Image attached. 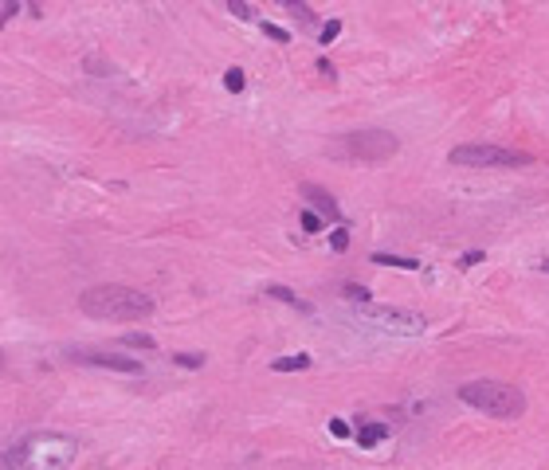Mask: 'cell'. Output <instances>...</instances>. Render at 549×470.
Returning a JSON list of instances; mask_svg holds the SVG:
<instances>
[{"label": "cell", "instance_id": "cell-16", "mask_svg": "<svg viewBox=\"0 0 549 470\" xmlns=\"http://www.w3.org/2000/svg\"><path fill=\"white\" fill-rule=\"evenodd\" d=\"M244 71H240V67H228V71H224V86H228V90H244Z\"/></svg>", "mask_w": 549, "mask_h": 470}, {"label": "cell", "instance_id": "cell-2", "mask_svg": "<svg viewBox=\"0 0 549 470\" xmlns=\"http://www.w3.org/2000/svg\"><path fill=\"white\" fill-rule=\"evenodd\" d=\"M459 400L467 408L483 411V415H494V420H518L526 411V396L514 384H502V380H471V384L459 388Z\"/></svg>", "mask_w": 549, "mask_h": 470}, {"label": "cell", "instance_id": "cell-22", "mask_svg": "<svg viewBox=\"0 0 549 470\" xmlns=\"http://www.w3.org/2000/svg\"><path fill=\"white\" fill-rule=\"evenodd\" d=\"M318 228H322L318 212H310V208H306V212H302V231H318Z\"/></svg>", "mask_w": 549, "mask_h": 470}, {"label": "cell", "instance_id": "cell-26", "mask_svg": "<svg viewBox=\"0 0 549 470\" xmlns=\"http://www.w3.org/2000/svg\"><path fill=\"white\" fill-rule=\"evenodd\" d=\"M318 71L326 75V79H334V67H329V59H318Z\"/></svg>", "mask_w": 549, "mask_h": 470}, {"label": "cell", "instance_id": "cell-10", "mask_svg": "<svg viewBox=\"0 0 549 470\" xmlns=\"http://www.w3.org/2000/svg\"><path fill=\"white\" fill-rule=\"evenodd\" d=\"M310 357L306 353H291V357H279V361H271V369L275 373H302V369H310Z\"/></svg>", "mask_w": 549, "mask_h": 470}, {"label": "cell", "instance_id": "cell-15", "mask_svg": "<svg viewBox=\"0 0 549 470\" xmlns=\"http://www.w3.org/2000/svg\"><path fill=\"white\" fill-rule=\"evenodd\" d=\"M122 345H130V349H153L157 341L149 337V333H126V337H122Z\"/></svg>", "mask_w": 549, "mask_h": 470}, {"label": "cell", "instance_id": "cell-8", "mask_svg": "<svg viewBox=\"0 0 549 470\" xmlns=\"http://www.w3.org/2000/svg\"><path fill=\"white\" fill-rule=\"evenodd\" d=\"M298 193H302V200H310V204H314L318 212H322V216L342 219V208H338V200H334V196H329L326 188H322V184H302Z\"/></svg>", "mask_w": 549, "mask_h": 470}, {"label": "cell", "instance_id": "cell-23", "mask_svg": "<svg viewBox=\"0 0 549 470\" xmlns=\"http://www.w3.org/2000/svg\"><path fill=\"white\" fill-rule=\"evenodd\" d=\"M228 8H232L240 20H251V8H247V0H228Z\"/></svg>", "mask_w": 549, "mask_h": 470}, {"label": "cell", "instance_id": "cell-14", "mask_svg": "<svg viewBox=\"0 0 549 470\" xmlns=\"http://www.w3.org/2000/svg\"><path fill=\"white\" fill-rule=\"evenodd\" d=\"M275 4H282V8H291V12L298 16V20H302V24H314V12L306 8L302 0H275Z\"/></svg>", "mask_w": 549, "mask_h": 470}, {"label": "cell", "instance_id": "cell-17", "mask_svg": "<svg viewBox=\"0 0 549 470\" xmlns=\"http://www.w3.org/2000/svg\"><path fill=\"white\" fill-rule=\"evenodd\" d=\"M16 12H20V0H4V4H0V28L8 24Z\"/></svg>", "mask_w": 549, "mask_h": 470}, {"label": "cell", "instance_id": "cell-6", "mask_svg": "<svg viewBox=\"0 0 549 470\" xmlns=\"http://www.w3.org/2000/svg\"><path fill=\"white\" fill-rule=\"evenodd\" d=\"M361 317H365L369 326L385 329V333H396V337H420L424 333V317L412 310H392V306H369L361 302Z\"/></svg>", "mask_w": 549, "mask_h": 470}, {"label": "cell", "instance_id": "cell-25", "mask_svg": "<svg viewBox=\"0 0 549 470\" xmlns=\"http://www.w3.org/2000/svg\"><path fill=\"white\" fill-rule=\"evenodd\" d=\"M479 259H483V251H467V255H463V259H459V266H475V263H479Z\"/></svg>", "mask_w": 549, "mask_h": 470}, {"label": "cell", "instance_id": "cell-19", "mask_svg": "<svg viewBox=\"0 0 549 470\" xmlns=\"http://www.w3.org/2000/svg\"><path fill=\"white\" fill-rule=\"evenodd\" d=\"M329 243H334V251H345V247H349V231H345V228H334Z\"/></svg>", "mask_w": 549, "mask_h": 470}, {"label": "cell", "instance_id": "cell-5", "mask_svg": "<svg viewBox=\"0 0 549 470\" xmlns=\"http://www.w3.org/2000/svg\"><path fill=\"white\" fill-rule=\"evenodd\" d=\"M447 161H452V165H463V169H522V165H530V153L475 141V145H459V149H452Z\"/></svg>", "mask_w": 549, "mask_h": 470}, {"label": "cell", "instance_id": "cell-4", "mask_svg": "<svg viewBox=\"0 0 549 470\" xmlns=\"http://www.w3.org/2000/svg\"><path fill=\"white\" fill-rule=\"evenodd\" d=\"M75 455H79V447H75V439H67V435H36V439H28L24 447L8 451V458H0V462H32V467L59 470V467H71Z\"/></svg>", "mask_w": 549, "mask_h": 470}, {"label": "cell", "instance_id": "cell-12", "mask_svg": "<svg viewBox=\"0 0 549 470\" xmlns=\"http://www.w3.org/2000/svg\"><path fill=\"white\" fill-rule=\"evenodd\" d=\"M267 298H279V302H287V306H298V310H310L294 290H287V286H267Z\"/></svg>", "mask_w": 549, "mask_h": 470}, {"label": "cell", "instance_id": "cell-20", "mask_svg": "<svg viewBox=\"0 0 549 470\" xmlns=\"http://www.w3.org/2000/svg\"><path fill=\"white\" fill-rule=\"evenodd\" d=\"M338 36H342V24H338V20H329V24L322 28V43H334Z\"/></svg>", "mask_w": 549, "mask_h": 470}, {"label": "cell", "instance_id": "cell-9", "mask_svg": "<svg viewBox=\"0 0 549 470\" xmlns=\"http://www.w3.org/2000/svg\"><path fill=\"white\" fill-rule=\"evenodd\" d=\"M385 439H389V427H385V423H361V427H357V443L365 447V451L385 443Z\"/></svg>", "mask_w": 549, "mask_h": 470}, {"label": "cell", "instance_id": "cell-18", "mask_svg": "<svg viewBox=\"0 0 549 470\" xmlns=\"http://www.w3.org/2000/svg\"><path fill=\"white\" fill-rule=\"evenodd\" d=\"M263 36H271L275 43H287V39H291V32H287V28H279V24H263Z\"/></svg>", "mask_w": 549, "mask_h": 470}, {"label": "cell", "instance_id": "cell-13", "mask_svg": "<svg viewBox=\"0 0 549 470\" xmlns=\"http://www.w3.org/2000/svg\"><path fill=\"white\" fill-rule=\"evenodd\" d=\"M204 353H173V364H181V369H204Z\"/></svg>", "mask_w": 549, "mask_h": 470}, {"label": "cell", "instance_id": "cell-11", "mask_svg": "<svg viewBox=\"0 0 549 470\" xmlns=\"http://www.w3.org/2000/svg\"><path fill=\"white\" fill-rule=\"evenodd\" d=\"M373 263L377 266H401V271H420V263L416 259H401V255H373Z\"/></svg>", "mask_w": 549, "mask_h": 470}, {"label": "cell", "instance_id": "cell-3", "mask_svg": "<svg viewBox=\"0 0 549 470\" xmlns=\"http://www.w3.org/2000/svg\"><path fill=\"white\" fill-rule=\"evenodd\" d=\"M396 149L401 141L389 130H354L329 141V157H342V161H389L396 157Z\"/></svg>", "mask_w": 549, "mask_h": 470}, {"label": "cell", "instance_id": "cell-21", "mask_svg": "<svg viewBox=\"0 0 549 470\" xmlns=\"http://www.w3.org/2000/svg\"><path fill=\"white\" fill-rule=\"evenodd\" d=\"M345 294H349L357 306H361V302H369V290H365V286H357V282H349V286H345Z\"/></svg>", "mask_w": 549, "mask_h": 470}, {"label": "cell", "instance_id": "cell-24", "mask_svg": "<svg viewBox=\"0 0 549 470\" xmlns=\"http://www.w3.org/2000/svg\"><path fill=\"white\" fill-rule=\"evenodd\" d=\"M329 431H334V439H349V423L345 420H329Z\"/></svg>", "mask_w": 549, "mask_h": 470}, {"label": "cell", "instance_id": "cell-7", "mask_svg": "<svg viewBox=\"0 0 549 470\" xmlns=\"http://www.w3.org/2000/svg\"><path fill=\"white\" fill-rule=\"evenodd\" d=\"M79 364H98V369L126 373V376L142 373V361H130V357H118V353H79Z\"/></svg>", "mask_w": 549, "mask_h": 470}, {"label": "cell", "instance_id": "cell-1", "mask_svg": "<svg viewBox=\"0 0 549 470\" xmlns=\"http://www.w3.org/2000/svg\"><path fill=\"white\" fill-rule=\"evenodd\" d=\"M79 310L95 322H146L153 313V298L142 294L134 286H118V282H106V286H90L79 294Z\"/></svg>", "mask_w": 549, "mask_h": 470}]
</instances>
